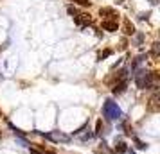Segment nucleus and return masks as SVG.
<instances>
[{
    "label": "nucleus",
    "mask_w": 160,
    "mask_h": 154,
    "mask_svg": "<svg viewBox=\"0 0 160 154\" xmlns=\"http://www.w3.org/2000/svg\"><path fill=\"white\" fill-rule=\"evenodd\" d=\"M110 54H112V50H104V52H101V54H99V59L106 58V56H110Z\"/></svg>",
    "instance_id": "9d476101"
},
{
    "label": "nucleus",
    "mask_w": 160,
    "mask_h": 154,
    "mask_svg": "<svg viewBox=\"0 0 160 154\" xmlns=\"http://www.w3.org/2000/svg\"><path fill=\"white\" fill-rule=\"evenodd\" d=\"M117 151H119V152H126V145H124L122 142H119V143H117Z\"/></svg>",
    "instance_id": "1a4fd4ad"
},
{
    "label": "nucleus",
    "mask_w": 160,
    "mask_h": 154,
    "mask_svg": "<svg viewBox=\"0 0 160 154\" xmlns=\"http://www.w3.org/2000/svg\"><path fill=\"white\" fill-rule=\"evenodd\" d=\"M101 16H112V18H115L117 20V16L119 15H115V11L112 7H104V9H101Z\"/></svg>",
    "instance_id": "39448f33"
},
{
    "label": "nucleus",
    "mask_w": 160,
    "mask_h": 154,
    "mask_svg": "<svg viewBox=\"0 0 160 154\" xmlns=\"http://www.w3.org/2000/svg\"><path fill=\"white\" fill-rule=\"evenodd\" d=\"M74 20H76V23L78 25H87V23H90V15H85V13H79V15L74 16Z\"/></svg>",
    "instance_id": "20e7f679"
},
{
    "label": "nucleus",
    "mask_w": 160,
    "mask_h": 154,
    "mask_svg": "<svg viewBox=\"0 0 160 154\" xmlns=\"http://www.w3.org/2000/svg\"><path fill=\"white\" fill-rule=\"evenodd\" d=\"M151 73L149 72H138L137 75H135V82H137V86L140 90H148L151 88Z\"/></svg>",
    "instance_id": "f257e3e1"
},
{
    "label": "nucleus",
    "mask_w": 160,
    "mask_h": 154,
    "mask_svg": "<svg viewBox=\"0 0 160 154\" xmlns=\"http://www.w3.org/2000/svg\"><path fill=\"white\" fill-rule=\"evenodd\" d=\"M102 111H104V115H106L108 118H112V120H115V118L121 117V110H119V106H117L115 102H112V100H106V102H104Z\"/></svg>",
    "instance_id": "f03ea898"
},
{
    "label": "nucleus",
    "mask_w": 160,
    "mask_h": 154,
    "mask_svg": "<svg viewBox=\"0 0 160 154\" xmlns=\"http://www.w3.org/2000/svg\"><path fill=\"white\" fill-rule=\"evenodd\" d=\"M70 2H76V4H79V6H83V7L90 6V0H70Z\"/></svg>",
    "instance_id": "6e6552de"
},
{
    "label": "nucleus",
    "mask_w": 160,
    "mask_h": 154,
    "mask_svg": "<svg viewBox=\"0 0 160 154\" xmlns=\"http://www.w3.org/2000/svg\"><path fill=\"white\" fill-rule=\"evenodd\" d=\"M31 154H45V152H42V151H38V149H31Z\"/></svg>",
    "instance_id": "f8f14e48"
},
{
    "label": "nucleus",
    "mask_w": 160,
    "mask_h": 154,
    "mask_svg": "<svg viewBox=\"0 0 160 154\" xmlns=\"http://www.w3.org/2000/svg\"><path fill=\"white\" fill-rule=\"evenodd\" d=\"M102 29L108 30V32H115V30L119 29L117 20H102Z\"/></svg>",
    "instance_id": "7ed1b4c3"
},
{
    "label": "nucleus",
    "mask_w": 160,
    "mask_h": 154,
    "mask_svg": "<svg viewBox=\"0 0 160 154\" xmlns=\"http://www.w3.org/2000/svg\"><path fill=\"white\" fill-rule=\"evenodd\" d=\"M153 54H155V56L158 54V43H153Z\"/></svg>",
    "instance_id": "9b49d317"
},
{
    "label": "nucleus",
    "mask_w": 160,
    "mask_h": 154,
    "mask_svg": "<svg viewBox=\"0 0 160 154\" xmlns=\"http://www.w3.org/2000/svg\"><path fill=\"white\" fill-rule=\"evenodd\" d=\"M124 32L126 34H133L135 32V27H133V23L130 20H124Z\"/></svg>",
    "instance_id": "0eeeda50"
},
{
    "label": "nucleus",
    "mask_w": 160,
    "mask_h": 154,
    "mask_svg": "<svg viewBox=\"0 0 160 154\" xmlns=\"http://www.w3.org/2000/svg\"><path fill=\"white\" fill-rule=\"evenodd\" d=\"M126 84H128L126 81H121L119 84H115V88H113V93H115V95H119V93H122L124 90H126Z\"/></svg>",
    "instance_id": "423d86ee"
}]
</instances>
